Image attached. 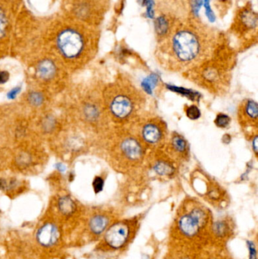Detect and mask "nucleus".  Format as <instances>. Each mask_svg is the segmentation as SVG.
<instances>
[{
  "mask_svg": "<svg viewBox=\"0 0 258 259\" xmlns=\"http://www.w3.org/2000/svg\"><path fill=\"white\" fill-rule=\"evenodd\" d=\"M212 36L204 27L191 23L173 26L161 39L158 49L161 65L168 71L183 73L198 66L215 55Z\"/></svg>",
  "mask_w": 258,
  "mask_h": 259,
  "instance_id": "nucleus-1",
  "label": "nucleus"
},
{
  "mask_svg": "<svg viewBox=\"0 0 258 259\" xmlns=\"http://www.w3.org/2000/svg\"><path fill=\"white\" fill-rule=\"evenodd\" d=\"M104 96L108 113L117 126L128 125L143 114L146 97L125 76L106 88Z\"/></svg>",
  "mask_w": 258,
  "mask_h": 259,
  "instance_id": "nucleus-2",
  "label": "nucleus"
},
{
  "mask_svg": "<svg viewBox=\"0 0 258 259\" xmlns=\"http://www.w3.org/2000/svg\"><path fill=\"white\" fill-rule=\"evenodd\" d=\"M112 142L111 157L117 171L130 174L142 165L147 149L128 126H118Z\"/></svg>",
  "mask_w": 258,
  "mask_h": 259,
  "instance_id": "nucleus-3",
  "label": "nucleus"
},
{
  "mask_svg": "<svg viewBox=\"0 0 258 259\" xmlns=\"http://www.w3.org/2000/svg\"><path fill=\"white\" fill-rule=\"evenodd\" d=\"M193 83L215 95L226 94L230 88L231 74L230 67L214 59L184 73Z\"/></svg>",
  "mask_w": 258,
  "mask_h": 259,
  "instance_id": "nucleus-4",
  "label": "nucleus"
},
{
  "mask_svg": "<svg viewBox=\"0 0 258 259\" xmlns=\"http://www.w3.org/2000/svg\"><path fill=\"white\" fill-rule=\"evenodd\" d=\"M129 127L146 149L158 150L164 147L168 138V125L156 115H141Z\"/></svg>",
  "mask_w": 258,
  "mask_h": 259,
  "instance_id": "nucleus-5",
  "label": "nucleus"
},
{
  "mask_svg": "<svg viewBox=\"0 0 258 259\" xmlns=\"http://www.w3.org/2000/svg\"><path fill=\"white\" fill-rule=\"evenodd\" d=\"M109 0H60L59 10L70 18L99 27Z\"/></svg>",
  "mask_w": 258,
  "mask_h": 259,
  "instance_id": "nucleus-6",
  "label": "nucleus"
},
{
  "mask_svg": "<svg viewBox=\"0 0 258 259\" xmlns=\"http://www.w3.org/2000/svg\"><path fill=\"white\" fill-rule=\"evenodd\" d=\"M24 0H0V49L13 40L14 30L18 13Z\"/></svg>",
  "mask_w": 258,
  "mask_h": 259,
  "instance_id": "nucleus-7",
  "label": "nucleus"
},
{
  "mask_svg": "<svg viewBox=\"0 0 258 259\" xmlns=\"http://www.w3.org/2000/svg\"><path fill=\"white\" fill-rule=\"evenodd\" d=\"M165 152L175 164H183L190 156L189 145L183 136L177 132L168 137L164 147Z\"/></svg>",
  "mask_w": 258,
  "mask_h": 259,
  "instance_id": "nucleus-8",
  "label": "nucleus"
},
{
  "mask_svg": "<svg viewBox=\"0 0 258 259\" xmlns=\"http://www.w3.org/2000/svg\"><path fill=\"white\" fill-rule=\"evenodd\" d=\"M237 118L242 128L250 132L251 130H257L258 105L251 99H245L239 103Z\"/></svg>",
  "mask_w": 258,
  "mask_h": 259,
  "instance_id": "nucleus-9",
  "label": "nucleus"
},
{
  "mask_svg": "<svg viewBox=\"0 0 258 259\" xmlns=\"http://www.w3.org/2000/svg\"><path fill=\"white\" fill-rule=\"evenodd\" d=\"M208 221V214L204 208L195 207L188 214L180 219L179 225L183 234L186 236H194L198 229L204 226Z\"/></svg>",
  "mask_w": 258,
  "mask_h": 259,
  "instance_id": "nucleus-10",
  "label": "nucleus"
},
{
  "mask_svg": "<svg viewBox=\"0 0 258 259\" xmlns=\"http://www.w3.org/2000/svg\"><path fill=\"white\" fill-rule=\"evenodd\" d=\"M257 14L251 6L242 8L236 15L234 21V28L236 33L246 35L253 31L257 32Z\"/></svg>",
  "mask_w": 258,
  "mask_h": 259,
  "instance_id": "nucleus-11",
  "label": "nucleus"
},
{
  "mask_svg": "<svg viewBox=\"0 0 258 259\" xmlns=\"http://www.w3.org/2000/svg\"><path fill=\"white\" fill-rule=\"evenodd\" d=\"M128 235L129 228L125 224H115L106 233V243L111 247L118 249L126 243Z\"/></svg>",
  "mask_w": 258,
  "mask_h": 259,
  "instance_id": "nucleus-12",
  "label": "nucleus"
},
{
  "mask_svg": "<svg viewBox=\"0 0 258 259\" xmlns=\"http://www.w3.org/2000/svg\"><path fill=\"white\" fill-rule=\"evenodd\" d=\"M36 238L42 246L45 247L53 246L59 240V230L53 224H45L39 228Z\"/></svg>",
  "mask_w": 258,
  "mask_h": 259,
  "instance_id": "nucleus-13",
  "label": "nucleus"
},
{
  "mask_svg": "<svg viewBox=\"0 0 258 259\" xmlns=\"http://www.w3.org/2000/svg\"><path fill=\"white\" fill-rule=\"evenodd\" d=\"M36 71L38 75L44 80L53 78L56 72V64L51 59H42L37 64Z\"/></svg>",
  "mask_w": 258,
  "mask_h": 259,
  "instance_id": "nucleus-14",
  "label": "nucleus"
},
{
  "mask_svg": "<svg viewBox=\"0 0 258 259\" xmlns=\"http://www.w3.org/2000/svg\"><path fill=\"white\" fill-rule=\"evenodd\" d=\"M108 219L104 216L98 215L92 218L89 226L92 232L96 234H101L106 230L108 225Z\"/></svg>",
  "mask_w": 258,
  "mask_h": 259,
  "instance_id": "nucleus-15",
  "label": "nucleus"
},
{
  "mask_svg": "<svg viewBox=\"0 0 258 259\" xmlns=\"http://www.w3.org/2000/svg\"><path fill=\"white\" fill-rule=\"evenodd\" d=\"M59 207L61 212L65 215H71L76 209L75 203L68 196H64L59 199Z\"/></svg>",
  "mask_w": 258,
  "mask_h": 259,
  "instance_id": "nucleus-16",
  "label": "nucleus"
},
{
  "mask_svg": "<svg viewBox=\"0 0 258 259\" xmlns=\"http://www.w3.org/2000/svg\"><path fill=\"white\" fill-rule=\"evenodd\" d=\"M84 114L85 116L89 121H95L99 118L101 112H100L99 109L95 105L87 104L84 108Z\"/></svg>",
  "mask_w": 258,
  "mask_h": 259,
  "instance_id": "nucleus-17",
  "label": "nucleus"
},
{
  "mask_svg": "<svg viewBox=\"0 0 258 259\" xmlns=\"http://www.w3.org/2000/svg\"><path fill=\"white\" fill-rule=\"evenodd\" d=\"M230 123V118L224 114H219L215 119V124L221 128H226Z\"/></svg>",
  "mask_w": 258,
  "mask_h": 259,
  "instance_id": "nucleus-18",
  "label": "nucleus"
},
{
  "mask_svg": "<svg viewBox=\"0 0 258 259\" xmlns=\"http://www.w3.org/2000/svg\"><path fill=\"white\" fill-rule=\"evenodd\" d=\"M186 115L190 119H197L200 117V111L198 108L195 106H190L186 108Z\"/></svg>",
  "mask_w": 258,
  "mask_h": 259,
  "instance_id": "nucleus-19",
  "label": "nucleus"
},
{
  "mask_svg": "<svg viewBox=\"0 0 258 259\" xmlns=\"http://www.w3.org/2000/svg\"><path fill=\"white\" fill-rule=\"evenodd\" d=\"M28 100L30 101V104L33 105V106H39L42 104L43 102V98H42V95L38 93H32L29 95Z\"/></svg>",
  "mask_w": 258,
  "mask_h": 259,
  "instance_id": "nucleus-20",
  "label": "nucleus"
},
{
  "mask_svg": "<svg viewBox=\"0 0 258 259\" xmlns=\"http://www.w3.org/2000/svg\"><path fill=\"white\" fill-rule=\"evenodd\" d=\"M214 230L218 235L224 236L227 231V225L224 222H217L214 225Z\"/></svg>",
  "mask_w": 258,
  "mask_h": 259,
  "instance_id": "nucleus-21",
  "label": "nucleus"
},
{
  "mask_svg": "<svg viewBox=\"0 0 258 259\" xmlns=\"http://www.w3.org/2000/svg\"><path fill=\"white\" fill-rule=\"evenodd\" d=\"M103 187V181L100 178H95V181L93 182V187L94 190L96 193L98 192L101 191V189H102Z\"/></svg>",
  "mask_w": 258,
  "mask_h": 259,
  "instance_id": "nucleus-22",
  "label": "nucleus"
},
{
  "mask_svg": "<svg viewBox=\"0 0 258 259\" xmlns=\"http://www.w3.org/2000/svg\"><path fill=\"white\" fill-rule=\"evenodd\" d=\"M248 245L250 251L249 259H257V252H256L255 246H254V243L248 241Z\"/></svg>",
  "mask_w": 258,
  "mask_h": 259,
  "instance_id": "nucleus-23",
  "label": "nucleus"
},
{
  "mask_svg": "<svg viewBox=\"0 0 258 259\" xmlns=\"http://www.w3.org/2000/svg\"><path fill=\"white\" fill-rule=\"evenodd\" d=\"M9 79V73L6 71H0V84L6 83Z\"/></svg>",
  "mask_w": 258,
  "mask_h": 259,
  "instance_id": "nucleus-24",
  "label": "nucleus"
},
{
  "mask_svg": "<svg viewBox=\"0 0 258 259\" xmlns=\"http://www.w3.org/2000/svg\"><path fill=\"white\" fill-rule=\"evenodd\" d=\"M20 91H21V88H18H18H14L8 94V98L9 100H14L18 96V94H19Z\"/></svg>",
  "mask_w": 258,
  "mask_h": 259,
  "instance_id": "nucleus-25",
  "label": "nucleus"
},
{
  "mask_svg": "<svg viewBox=\"0 0 258 259\" xmlns=\"http://www.w3.org/2000/svg\"><path fill=\"white\" fill-rule=\"evenodd\" d=\"M56 167H57V168L62 172H64L66 170L65 166L63 164H61V163H59V164H56Z\"/></svg>",
  "mask_w": 258,
  "mask_h": 259,
  "instance_id": "nucleus-26",
  "label": "nucleus"
},
{
  "mask_svg": "<svg viewBox=\"0 0 258 259\" xmlns=\"http://www.w3.org/2000/svg\"><path fill=\"white\" fill-rule=\"evenodd\" d=\"M146 259H148V258H146Z\"/></svg>",
  "mask_w": 258,
  "mask_h": 259,
  "instance_id": "nucleus-27",
  "label": "nucleus"
}]
</instances>
